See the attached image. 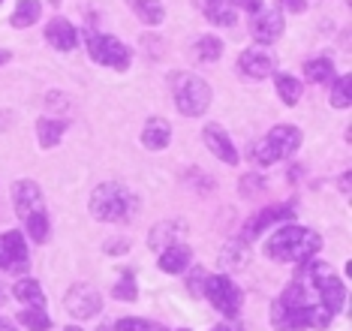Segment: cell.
Masks as SVG:
<instances>
[{"mask_svg":"<svg viewBox=\"0 0 352 331\" xmlns=\"http://www.w3.org/2000/svg\"><path fill=\"white\" fill-rule=\"evenodd\" d=\"M202 12L208 15V21L220 24V28H232V24L238 21V15H235V6H232V0H205Z\"/></svg>","mask_w":352,"mask_h":331,"instance_id":"obj_23","label":"cell"},{"mask_svg":"<svg viewBox=\"0 0 352 331\" xmlns=\"http://www.w3.org/2000/svg\"><path fill=\"white\" fill-rule=\"evenodd\" d=\"M10 58H12V54H10V52H3V48H0V67H3V63L10 61Z\"/></svg>","mask_w":352,"mask_h":331,"instance_id":"obj_43","label":"cell"},{"mask_svg":"<svg viewBox=\"0 0 352 331\" xmlns=\"http://www.w3.org/2000/svg\"><path fill=\"white\" fill-rule=\"evenodd\" d=\"M232 6H238V10H247L250 15L262 12V0H232Z\"/></svg>","mask_w":352,"mask_h":331,"instance_id":"obj_37","label":"cell"},{"mask_svg":"<svg viewBox=\"0 0 352 331\" xmlns=\"http://www.w3.org/2000/svg\"><path fill=\"white\" fill-rule=\"evenodd\" d=\"M316 301L325 304L331 313L343 310V304H346V286H343V280H338L331 274V277H325L322 284L316 286Z\"/></svg>","mask_w":352,"mask_h":331,"instance_id":"obj_17","label":"cell"},{"mask_svg":"<svg viewBox=\"0 0 352 331\" xmlns=\"http://www.w3.org/2000/svg\"><path fill=\"white\" fill-rule=\"evenodd\" d=\"M277 6H280V10H286V12H301L304 10V0H277Z\"/></svg>","mask_w":352,"mask_h":331,"instance_id":"obj_38","label":"cell"},{"mask_svg":"<svg viewBox=\"0 0 352 331\" xmlns=\"http://www.w3.org/2000/svg\"><path fill=\"white\" fill-rule=\"evenodd\" d=\"M331 106L334 109H349L352 106V76H340L331 87Z\"/></svg>","mask_w":352,"mask_h":331,"instance_id":"obj_31","label":"cell"},{"mask_svg":"<svg viewBox=\"0 0 352 331\" xmlns=\"http://www.w3.org/2000/svg\"><path fill=\"white\" fill-rule=\"evenodd\" d=\"M63 133H67V120H60V118H39L36 120L39 148H54V145L60 142Z\"/></svg>","mask_w":352,"mask_h":331,"instance_id":"obj_22","label":"cell"},{"mask_svg":"<svg viewBox=\"0 0 352 331\" xmlns=\"http://www.w3.org/2000/svg\"><path fill=\"white\" fill-rule=\"evenodd\" d=\"M289 217H292V205H274V208H265V211H259L256 217H250V220H247L241 241H247V244H250V241H253V238H259L262 232L268 229V226H274V223H280V220H289Z\"/></svg>","mask_w":352,"mask_h":331,"instance_id":"obj_12","label":"cell"},{"mask_svg":"<svg viewBox=\"0 0 352 331\" xmlns=\"http://www.w3.org/2000/svg\"><path fill=\"white\" fill-rule=\"evenodd\" d=\"M0 331H15V325H12L10 319H3V317H0Z\"/></svg>","mask_w":352,"mask_h":331,"instance_id":"obj_41","label":"cell"},{"mask_svg":"<svg viewBox=\"0 0 352 331\" xmlns=\"http://www.w3.org/2000/svg\"><path fill=\"white\" fill-rule=\"evenodd\" d=\"M30 268V253L21 238V232H3L0 235V271H28Z\"/></svg>","mask_w":352,"mask_h":331,"instance_id":"obj_7","label":"cell"},{"mask_svg":"<svg viewBox=\"0 0 352 331\" xmlns=\"http://www.w3.org/2000/svg\"><path fill=\"white\" fill-rule=\"evenodd\" d=\"M12 295L19 298L25 308H45V292H43V286H39L36 280H30V277L19 280V284L12 286Z\"/></svg>","mask_w":352,"mask_h":331,"instance_id":"obj_24","label":"cell"},{"mask_svg":"<svg viewBox=\"0 0 352 331\" xmlns=\"http://www.w3.org/2000/svg\"><path fill=\"white\" fill-rule=\"evenodd\" d=\"M178 331H190V328H178Z\"/></svg>","mask_w":352,"mask_h":331,"instance_id":"obj_47","label":"cell"},{"mask_svg":"<svg viewBox=\"0 0 352 331\" xmlns=\"http://www.w3.org/2000/svg\"><path fill=\"white\" fill-rule=\"evenodd\" d=\"M271 325H274V331H304L301 308H289L280 298H274L271 301Z\"/></svg>","mask_w":352,"mask_h":331,"instance_id":"obj_18","label":"cell"},{"mask_svg":"<svg viewBox=\"0 0 352 331\" xmlns=\"http://www.w3.org/2000/svg\"><path fill=\"white\" fill-rule=\"evenodd\" d=\"M63 331H82V328H63Z\"/></svg>","mask_w":352,"mask_h":331,"instance_id":"obj_46","label":"cell"},{"mask_svg":"<svg viewBox=\"0 0 352 331\" xmlns=\"http://www.w3.org/2000/svg\"><path fill=\"white\" fill-rule=\"evenodd\" d=\"M304 76H307V82L314 85H328L334 78V63L331 58H314L304 63Z\"/></svg>","mask_w":352,"mask_h":331,"instance_id":"obj_27","label":"cell"},{"mask_svg":"<svg viewBox=\"0 0 352 331\" xmlns=\"http://www.w3.org/2000/svg\"><path fill=\"white\" fill-rule=\"evenodd\" d=\"M283 30H286L283 12H280V10H271V12H256L250 34H253V39H256L259 45H268V43H274V39L283 36Z\"/></svg>","mask_w":352,"mask_h":331,"instance_id":"obj_10","label":"cell"},{"mask_svg":"<svg viewBox=\"0 0 352 331\" xmlns=\"http://www.w3.org/2000/svg\"><path fill=\"white\" fill-rule=\"evenodd\" d=\"M322 238L314 229L304 226H283V229L271 232V238L265 241V256H271L274 262H304L310 256L319 253Z\"/></svg>","mask_w":352,"mask_h":331,"instance_id":"obj_1","label":"cell"},{"mask_svg":"<svg viewBox=\"0 0 352 331\" xmlns=\"http://www.w3.org/2000/svg\"><path fill=\"white\" fill-rule=\"evenodd\" d=\"M124 250H126L124 241H118V244H106V253H124Z\"/></svg>","mask_w":352,"mask_h":331,"instance_id":"obj_40","label":"cell"},{"mask_svg":"<svg viewBox=\"0 0 352 331\" xmlns=\"http://www.w3.org/2000/svg\"><path fill=\"white\" fill-rule=\"evenodd\" d=\"M139 202L124 184H100L97 190L91 193V214L102 223H126L133 220Z\"/></svg>","mask_w":352,"mask_h":331,"instance_id":"obj_2","label":"cell"},{"mask_svg":"<svg viewBox=\"0 0 352 331\" xmlns=\"http://www.w3.org/2000/svg\"><path fill=\"white\" fill-rule=\"evenodd\" d=\"M111 295L121 298V301H135L139 289H135V277H133V271H124V277L118 280L115 286H111Z\"/></svg>","mask_w":352,"mask_h":331,"instance_id":"obj_34","label":"cell"},{"mask_svg":"<svg viewBox=\"0 0 352 331\" xmlns=\"http://www.w3.org/2000/svg\"><path fill=\"white\" fill-rule=\"evenodd\" d=\"M298 148H301V130L298 127H289V124H280L253 148V160L259 166H271V163H280V160L292 157Z\"/></svg>","mask_w":352,"mask_h":331,"instance_id":"obj_4","label":"cell"},{"mask_svg":"<svg viewBox=\"0 0 352 331\" xmlns=\"http://www.w3.org/2000/svg\"><path fill=\"white\" fill-rule=\"evenodd\" d=\"M0 3H3V0H0Z\"/></svg>","mask_w":352,"mask_h":331,"instance_id":"obj_48","label":"cell"},{"mask_svg":"<svg viewBox=\"0 0 352 331\" xmlns=\"http://www.w3.org/2000/svg\"><path fill=\"white\" fill-rule=\"evenodd\" d=\"M39 10H43V6H39V0H19L10 24H12V28H30L34 21H39Z\"/></svg>","mask_w":352,"mask_h":331,"instance_id":"obj_28","label":"cell"},{"mask_svg":"<svg viewBox=\"0 0 352 331\" xmlns=\"http://www.w3.org/2000/svg\"><path fill=\"white\" fill-rule=\"evenodd\" d=\"M172 94H175L178 111L187 118L205 115L208 106H211V87H208V82H202L199 76H190V72H181V76L172 78Z\"/></svg>","mask_w":352,"mask_h":331,"instance_id":"obj_3","label":"cell"},{"mask_svg":"<svg viewBox=\"0 0 352 331\" xmlns=\"http://www.w3.org/2000/svg\"><path fill=\"white\" fill-rule=\"evenodd\" d=\"M184 232H187V226H184L181 220L157 223L154 229H151V235H148V247L160 253V250H166V247H172V244H181Z\"/></svg>","mask_w":352,"mask_h":331,"instance_id":"obj_15","label":"cell"},{"mask_svg":"<svg viewBox=\"0 0 352 331\" xmlns=\"http://www.w3.org/2000/svg\"><path fill=\"white\" fill-rule=\"evenodd\" d=\"M211 331H241V325H238V322H220V325H214Z\"/></svg>","mask_w":352,"mask_h":331,"instance_id":"obj_39","label":"cell"},{"mask_svg":"<svg viewBox=\"0 0 352 331\" xmlns=\"http://www.w3.org/2000/svg\"><path fill=\"white\" fill-rule=\"evenodd\" d=\"M247 262H250V250H247V241L232 238V241H226V244H223V250H220V265H223V268L241 271Z\"/></svg>","mask_w":352,"mask_h":331,"instance_id":"obj_21","label":"cell"},{"mask_svg":"<svg viewBox=\"0 0 352 331\" xmlns=\"http://www.w3.org/2000/svg\"><path fill=\"white\" fill-rule=\"evenodd\" d=\"M169 139H172L169 120H163V118H148L145 130H142V145H145L148 151H163L166 145H169Z\"/></svg>","mask_w":352,"mask_h":331,"instance_id":"obj_20","label":"cell"},{"mask_svg":"<svg viewBox=\"0 0 352 331\" xmlns=\"http://www.w3.org/2000/svg\"><path fill=\"white\" fill-rule=\"evenodd\" d=\"M340 190H343V193H349V175H343V178H340Z\"/></svg>","mask_w":352,"mask_h":331,"instance_id":"obj_42","label":"cell"},{"mask_svg":"<svg viewBox=\"0 0 352 331\" xmlns=\"http://www.w3.org/2000/svg\"><path fill=\"white\" fill-rule=\"evenodd\" d=\"M45 43H49L54 52H73L76 43H78V34L69 21L52 19L49 24H45Z\"/></svg>","mask_w":352,"mask_h":331,"instance_id":"obj_14","label":"cell"},{"mask_svg":"<svg viewBox=\"0 0 352 331\" xmlns=\"http://www.w3.org/2000/svg\"><path fill=\"white\" fill-rule=\"evenodd\" d=\"M196 6H199V10H202V6H205V0H196Z\"/></svg>","mask_w":352,"mask_h":331,"instance_id":"obj_45","label":"cell"},{"mask_svg":"<svg viewBox=\"0 0 352 331\" xmlns=\"http://www.w3.org/2000/svg\"><path fill=\"white\" fill-rule=\"evenodd\" d=\"M202 139L208 145V151H211L217 160H223V163H229V166H235L238 163V151H235V145H232V139L226 136V130H223L220 124H208L205 130H202Z\"/></svg>","mask_w":352,"mask_h":331,"instance_id":"obj_13","label":"cell"},{"mask_svg":"<svg viewBox=\"0 0 352 331\" xmlns=\"http://www.w3.org/2000/svg\"><path fill=\"white\" fill-rule=\"evenodd\" d=\"M223 54V43L217 36H202L196 43V58L199 61H205V63H214Z\"/></svg>","mask_w":352,"mask_h":331,"instance_id":"obj_32","label":"cell"},{"mask_svg":"<svg viewBox=\"0 0 352 331\" xmlns=\"http://www.w3.org/2000/svg\"><path fill=\"white\" fill-rule=\"evenodd\" d=\"M151 322L148 319H135V317H124L115 322V331H148Z\"/></svg>","mask_w":352,"mask_h":331,"instance_id":"obj_35","label":"cell"},{"mask_svg":"<svg viewBox=\"0 0 352 331\" xmlns=\"http://www.w3.org/2000/svg\"><path fill=\"white\" fill-rule=\"evenodd\" d=\"M325 277H331V265L319 262V259H314V256H310V259H304V262H298V271H295V284L310 286V289H316Z\"/></svg>","mask_w":352,"mask_h":331,"instance_id":"obj_19","label":"cell"},{"mask_svg":"<svg viewBox=\"0 0 352 331\" xmlns=\"http://www.w3.org/2000/svg\"><path fill=\"white\" fill-rule=\"evenodd\" d=\"M87 54H91L97 63L102 67H111V70H126L133 61L130 48H126L121 39L115 36H102V34H91L87 36Z\"/></svg>","mask_w":352,"mask_h":331,"instance_id":"obj_6","label":"cell"},{"mask_svg":"<svg viewBox=\"0 0 352 331\" xmlns=\"http://www.w3.org/2000/svg\"><path fill=\"white\" fill-rule=\"evenodd\" d=\"M202 292L208 295V301H211V308L217 313H223V317H229V319L238 317L244 295H241V289L232 284V277H226V274H211V277H205Z\"/></svg>","mask_w":352,"mask_h":331,"instance_id":"obj_5","label":"cell"},{"mask_svg":"<svg viewBox=\"0 0 352 331\" xmlns=\"http://www.w3.org/2000/svg\"><path fill=\"white\" fill-rule=\"evenodd\" d=\"M238 70H241L244 78L262 82V78L274 76V58L268 52H262V48H247L241 58H238Z\"/></svg>","mask_w":352,"mask_h":331,"instance_id":"obj_11","label":"cell"},{"mask_svg":"<svg viewBox=\"0 0 352 331\" xmlns=\"http://www.w3.org/2000/svg\"><path fill=\"white\" fill-rule=\"evenodd\" d=\"M148 331H166V328H163V325H154V322H151V328H148Z\"/></svg>","mask_w":352,"mask_h":331,"instance_id":"obj_44","label":"cell"},{"mask_svg":"<svg viewBox=\"0 0 352 331\" xmlns=\"http://www.w3.org/2000/svg\"><path fill=\"white\" fill-rule=\"evenodd\" d=\"M63 304H67V310L73 313L76 319H91L102 310L100 292L94 286H85V284H76L73 289H69L67 298H63Z\"/></svg>","mask_w":352,"mask_h":331,"instance_id":"obj_8","label":"cell"},{"mask_svg":"<svg viewBox=\"0 0 352 331\" xmlns=\"http://www.w3.org/2000/svg\"><path fill=\"white\" fill-rule=\"evenodd\" d=\"M25 223H28V232H30V238L34 241H49V217H45V211H36V214H30L25 217Z\"/></svg>","mask_w":352,"mask_h":331,"instance_id":"obj_33","label":"cell"},{"mask_svg":"<svg viewBox=\"0 0 352 331\" xmlns=\"http://www.w3.org/2000/svg\"><path fill=\"white\" fill-rule=\"evenodd\" d=\"M190 262H193V250L187 244H172L166 250H160V271L166 274H184L190 268Z\"/></svg>","mask_w":352,"mask_h":331,"instance_id":"obj_16","label":"cell"},{"mask_svg":"<svg viewBox=\"0 0 352 331\" xmlns=\"http://www.w3.org/2000/svg\"><path fill=\"white\" fill-rule=\"evenodd\" d=\"M126 6H130L145 24H160L166 19V10H163L160 0H126Z\"/></svg>","mask_w":352,"mask_h":331,"instance_id":"obj_26","label":"cell"},{"mask_svg":"<svg viewBox=\"0 0 352 331\" xmlns=\"http://www.w3.org/2000/svg\"><path fill=\"white\" fill-rule=\"evenodd\" d=\"M12 205H15V211H19L21 217H30V214H36V211H43V205H45V199H43V190H39V184L36 181H15V187H12Z\"/></svg>","mask_w":352,"mask_h":331,"instance_id":"obj_9","label":"cell"},{"mask_svg":"<svg viewBox=\"0 0 352 331\" xmlns=\"http://www.w3.org/2000/svg\"><path fill=\"white\" fill-rule=\"evenodd\" d=\"M262 190H265V178H259V175H247L241 181L244 196H253V193H262Z\"/></svg>","mask_w":352,"mask_h":331,"instance_id":"obj_36","label":"cell"},{"mask_svg":"<svg viewBox=\"0 0 352 331\" xmlns=\"http://www.w3.org/2000/svg\"><path fill=\"white\" fill-rule=\"evenodd\" d=\"M301 322H304V328H328L334 322V313L328 310L325 304L310 301L301 308Z\"/></svg>","mask_w":352,"mask_h":331,"instance_id":"obj_25","label":"cell"},{"mask_svg":"<svg viewBox=\"0 0 352 331\" xmlns=\"http://www.w3.org/2000/svg\"><path fill=\"white\" fill-rule=\"evenodd\" d=\"M19 322H21V325H28L30 331H49V328H52V319H49V313H45L43 308H28V310H21V313H19Z\"/></svg>","mask_w":352,"mask_h":331,"instance_id":"obj_30","label":"cell"},{"mask_svg":"<svg viewBox=\"0 0 352 331\" xmlns=\"http://www.w3.org/2000/svg\"><path fill=\"white\" fill-rule=\"evenodd\" d=\"M274 85H277L280 100H283L286 106H295V103L301 100V94H304L301 82H298V78H292V76H274Z\"/></svg>","mask_w":352,"mask_h":331,"instance_id":"obj_29","label":"cell"}]
</instances>
